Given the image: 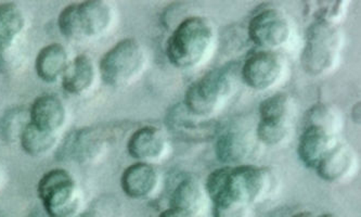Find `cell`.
<instances>
[{
  "mask_svg": "<svg viewBox=\"0 0 361 217\" xmlns=\"http://www.w3.org/2000/svg\"><path fill=\"white\" fill-rule=\"evenodd\" d=\"M205 190L214 204L241 202L252 206L266 200L274 188V178L268 168L254 166H223L213 170Z\"/></svg>",
  "mask_w": 361,
  "mask_h": 217,
  "instance_id": "obj_1",
  "label": "cell"
},
{
  "mask_svg": "<svg viewBox=\"0 0 361 217\" xmlns=\"http://www.w3.org/2000/svg\"><path fill=\"white\" fill-rule=\"evenodd\" d=\"M217 34L211 20L191 16L179 22L167 39V60L179 70L204 66L215 51Z\"/></svg>",
  "mask_w": 361,
  "mask_h": 217,
  "instance_id": "obj_2",
  "label": "cell"
},
{
  "mask_svg": "<svg viewBox=\"0 0 361 217\" xmlns=\"http://www.w3.org/2000/svg\"><path fill=\"white\" fill-rule=\"evenodd\" d=\"M116 19L118 13L112 4L90 0L64 7L58 17V29L66 39L84 43L110 34Z\"/></svg>",
  "mask_w": 361,
  "mask_h": 217,
  "instance_id": "obj_3",
  "label": "cell"
},
{
  "mask_svg": "<svg viewBox=\"0 0 361 217\" xmlns=\"http://www.w3.org/2000/svg\"><path fill=\"white\" fill-rule=\"evenodd\" d=\"M344 47V33L340 25L312 21L305 35L300 64L312 78H324L338 69Z\"/></svg>",
  "mask_w": 361,
  "mask_h": 217,
  "instance_id": "obj_4",
  "label": "cell"
},
{
  "mask_svg": "<svg viewBox=\"0 0 361 217\" xmlns=\"http://www.w3.org/2000/svg\"><path fill=\"white\" fill-rule=\"evenodd\" d=\"M235 89L237 78L231 69H216L188 87L183 106L191 116L209 120L223 111L233 99Z\"/></svg>",
  "mask_w": 361,
  "mask_h": 217,
  "instance_id": "obj_5",
  "label": "cell"
},
{
  "mask_svg": "<svg viewBox=\"0 0 361 217\" xmlns=\"http://www.w3.org/2000/svg\"><path fill=\"white\" fill-rule=\"evenodd\" d=\"M148 62L146 47L135 38H125L102 56L98 64L99 75L110 87H129L146 73Z\"/></svg>",
  "mask_w": 361,
  "mask_h": 217,
  "instance_id": "obj_6",
  "label": "cell"
},
{
  "mask_svg": "<svg viewBox=\"0 0 361 217\" xmlns=\"http://www.w3.org/2000/svg\"><path fill=\"white\" fill-rule=\"evenodd\" d=\"M42 210L49 217H75L80 208V189L66 168H54L42 175L37 185Z\"/></svg>",
  "mask_w": 361,
  "mask_h": 217,
  "instance_id": "obj_7",
  "label": "cell"
},
{
  "mask_svg": "<svg viewBox=\"0 0 361 217\" xmlns=\"http://www.w3.org/2000/svg\"><path fill=\"white\" fill-rule=\"evenodd\" d=\"M247 34L257 49L278 52L291 42L293 25L282 10L266 8L250 20Z\"/></svg>",
  "mask_w": 361,
  "mask_h": 217,
  "instance_id": "obj_8",
  "label": "cell"
},
{
  "mask_svg": "<svg viewBox=\"0 0 361 217\" xmlns=\"http://www.w3.org/2000/svg\"><path fill=\"white\" fill-rule=\"evenodd\" d=\"M286 62L277 51L256 49L247 56L241 68L244 84L257 92L274 89L283 82Z\"/></svg>",
  "mask_w": 361,
  "mask_h": 217,
  "instance_id": "obj_9",
  "label": "cell"
},
{
  "mask_svg": "<svg viewBox=\"0 0 361 217\" xmlns=\"http://www.w3.org/2000/svg\"><path fill=\"white\" fill-rule=\"evenodd\" d=\"M108 150V140L96 128H85L68 135L62 146L58 147L60 160L73 161L82 166L98 162Z\"/></svg>",
  "mask_w": 361,
  "mask_h": 217,
  "instance_id": "obj_10",
  "label": "cell"
},
{
  "mask_svg": "<svg viewBox=\"0 0 361 217\" xmlns=\"http://www.w3.org/2000/svg\"><path fill=\"white\" fill-rule=\"evenodd\" d=\"M127 152L137 162L157 166L169 158L171 142L161 128L145 126L129 137Z\"/></svg>",
  "mask_w": 361,
  "mask_h": 217,
  "instance_id": "obj_11",
  "label": "cell"
},
{
  "mask_svg": "<svg viewBox=\"0 0 361 217\" xmlns=\"http://www.w3.org/2000/svg\"><path fill=\"white\" fill-rule=\"evenodd\" d=\"M255 132L242 128L224 130L216 140L215 154L225 166H245L251 160L257 146Z\"/></svg>",
  "mask_w": 361,
  "mask_h": 217,
  "instance_id": "obj_12",
  "label": "cell"
},
{
  "mask_svg": "<svg viewBox=\"0 0 361 217\" xmlns=\"http://www.w3.org/2000/svg\"><path fill=\"white\" fill-rule=\"evenodd\" d=\"M30 122L39 130L60 135L68 122V112L61 98L54 94H40L28 108Z\"/></svg>",
  "mask_w": 361,
  "mask_h": 217,
  "instance_id": "obj_13",
  "label": "cell"
},
{
  "mask_svg": "<svg viewBox=\"0 0 361 217\" xmlns=\"http://www.w3.org/2000/svg\"><path fill=\"white\" fill-rule=\"evenodd\" d=\"M358 166L356 152L348 144L338 142L331 149L314 170L326 182H345L354 176Z\"/></svg>",
  "mask_w": 361,
  "mask_h": 217,
  "instance_id": "obj_14",
  "label": "cell"
},
{
  "mask_svg": "<svg viewBox=\"0 0 361 217\" xmlns=\"http://www.w3.org/2000/svg\"><path fill=\"white\" fill-rule=\"evenodd\" d=\"M161 184V174L155 166L136 162L125 168L121 187L128 198L135 200L151 198Z\"/></svg>",
  "mask_w": 361,
  "mask_h": 217,
  "instance_id": "obj_15",
  "label": "cell"
},
{
  "mask_svg": "<svg viewBox=\"0 0 361 217\" xmlns=\"http://www.w3.org/2000/svg\"><path fill=\"white\" fill-rule=\"evenodd\" d=\"M99 69L90 54H78L71 60L61 80L64 92L73 97H82L94 90L99 78Z\"/></svg>",
  "mask_w": 361,
  "mask_h": 217,
  "instance_id": "obj_16",
  "label": "cell"
},
{
  "mask_svg": "<svg viewBox=\"0 0 361 217\" xmlns=\"http://www.w3.org/2000/svg\"><path fill=\"white\" fill-rule=\"evenodd\" d=\"M338 142V136L324 128L304 126L298 140V158L306 168L314 170Z\"/></svg>",
  "mask_w": 361,
  "mask_h": 217,
  "instance_id": "obj_17",
  "label": "cell"
},
{
  "mask_svg": "<svg viewBox=\"0 0 361 217\" xmlns=\"http://www.w3.org/2000/svg\"><path fill=\"white\" fill-rule=\"evenodd\" d=\"M25 27V13L18 4H0V56L20 48Z\"/></svg>",
  "mask_w": 361,
  "mask_h": 217,
  "instance_id": "obj_18",
  "label": "cell"
},
{
  "mask_svg": "<svg viewBox=\"0 0 361 217\" xmlns=\"http://www.w3.org/2000/svg\"><path fill=\"white\" fill-rule=\"evenodd\" d=\"M70 63V54L63 45L59 43L49 44L42 48L36 56V74L47 84L61 82Z\"/></svg>",
  "mask_w": 361,
  "mask_h": 217,
  "instance_id": "obj_19",
  "label": "cell"
},
{
  "mask_svg": "<svg viewBox=\"0 0 361 217\" xmlns=\"http://www.w3.org/2000/svg\"><path fill=\"white\" fill-rule=\"evenodd\" d=\"M207 196L205 187L193 178L181 180L171 196V208L197 217L204 211Z\"/></svg>",
  "mask_w": 361,
  "mask_h": 217,
  "instance_id": "obj_20",
  "label": "cell"
},
{
  "mask_svg": "<svg viewBox=\"0 0 361 217\" xmlns=\"http://www.w3.org/2000/svg\"><path fill=\"white\" fill-rule=\"evenodd\" d=\"M24 154L32 158H42L59 147V135L39 130L30 122L22 132L19 140Z\"/></svg>",
  "mask_w": 361,
  "mask_h": 217,
  "instance_id": "obj_21",
  "label": "cell"
},
{
  "mask_svg": "<svg viewBox=\"0 0 361 217\" xmlns=\"http://www.w3.org/2000/svg\"><path fill=\"white\" fill-rule=\"evenodd\" d=\"M295 102L290 94L278 92L259 104V120L278 122V123H294Z\"/></svg>",
  "mask_w": 361,
  "mask_h": 217,
  "instance_id": "obj_22",
  "label": "cell"
},
{
  "mask_svg": "<svg viewBox=\"0 0 361 217\" xmlns=\"http://www.w3.org/2000/svg\"><path fill=\"white\" fill-rule=\"evenodd\" d=\"M305 126H317L338 136L343 128L342 114L332 104H317L306 113Z\"/></svg>",
  "mask_w": 361,
  "mask_h": 217,
  "instance_id": "obj_23",
  "label": "cell"
},
{
  "mask_svg": "<svg viewBox=\"0 0 361 217\" xmlns=\"http://www.w3.org/2000/svg\"><path fill=\"white\" fill-rule=\"evenodd\" d=\"M294 123H277L258 120L255 135L259 144L264 146L280 147L291 137Z\"/></svg>",
  "mask_w": 361,
  "mask_h": 217,
  "instance_id": "obj_24",
  "label": "cell"
},
{
  "mask_svg": "<svg viewBox=\"0 0 361 217\" xmlns=\"http://www.w3.org/2000/svg\"><path fill=\"white\" fill-rule=\"evenodd\" d=\"M348 1H312L307 4V13L312 21H324L340 25L348 13Z\"/></svg>",
  "mask_w": 361,
  "mask_h": 217,
  "instance_id": "obj_25",
  "label": "cell"
},
{
  "mask_svg": "<svg viewBox=\"0 0 361 217\" xmlns=\"http://www.w3.org/2000/svg\"><path fill=\"white\" fill-rule=\"evenodd\" d=\"M28 123H30L28 110L25 111L21 108H11L0 120L1 137L9 144L19 142L22 132Z\"/></svg>",
  "mask_w": 361,
  "mask_h": 217,
  "instance_id": "obj_26",
  "label": "cell"
},
{
  "mask_svg": "<svg viewBox=\"0 0 361 217\" xmlns=\"http://www.w3.org/2000/svg\"><path fill=\"white\" fill-rule=\"evenodd\" d=\"M251 206L240 202H226L214 204V217H249Z\"/></svg>",
  "mask_w": 361,
  "mask_h": 217,
  "instance_id": "obj_27",
  "label": "cell"
},
{
  "mask_svg": "<svg viewBox=\"0 0 361 217\" xmlns=\"http://www.w3.org/2000/svg\"><path fill=\"white\" fill-rule=\"evenodd\" d=\"M159 217H193L188 213L183 212V211L177 210V209L169 208L167 210L163 211Z\"/></svg>",
  "mask_w": 361,
  "mask_h": 217,
  "instance_id": "obj_28",
  "label": "cell"
},
{
  "mask_svg": "<svg viewBox=\"0 0 361 217\" xmlns=\"http://www.w3.org/2000/svg\"><path fill=\"white\" fill-rule=\"evenodd\" d=\"M290 217H314L310 212H300L296 214L291 215Z\"/></svg>",
  "mask_w": 361,
  "mask_h": 217,
  "instance_id": "obj_29",
  "label": "cell"
},
{
  "mask_svg": "<svg viewBox=\"0 0 361 217\" xmlns=\"http://www.w3.org/2000/svg\"><path fill=\"white\" fill-rule=\"evenodd\" d=\"M30 217H49L47 214H46L45 211L44 212H40V211H34L32 213L31 216Z\"/></svg>",
  "mask_w": 361,
  "mask_h": 217,
  "instance_id": "obj_30",
  "label": "cell"
},
{
  "mask_svg": "<svg viewBox=\"0 0 361 217\" xmlns=\"http://www.w3.org/2000/svg\"><path fill=\"white\" fill-rule=\"evenodd\" d=\"M75 217H98V216H97V215L92 212H85V213H82V214L76 215Z\"/></svg>",
  "mask_w": 361,
  "mask_h": 217,
  "instance_id": "obj_31",
  "label": "cell"
},
{
  "mask_svg": "<svg viewBox=\"0 0 361 217\" xmlns=\"http://www.w3.org/2000/svg\"><path fill=\"white\" fill-rule=\"evenodd\" d=\"M317 217H338V216H336V215H334V214H324V215H320V216H317Z\"/></svg>",
  "mask_w": 361,
  "mask_h": 217,
  "instance_id": "obj_32",
  "label": "cell"
},
{
  "mask_svg": "<svg viewBox=\"0 0 361 217\" xmlns=\"http://www.w3.org/2000/svg\"><path fill=\"white\" fill-rule=\"evenodd\" d=\"M0 176H1V170H0Z\"/></svg>",
  "mask_w": 361,
  "mask_h": 217,
  "instance_id": "obj_33",
  "label": "cell"
}]
</instances>
